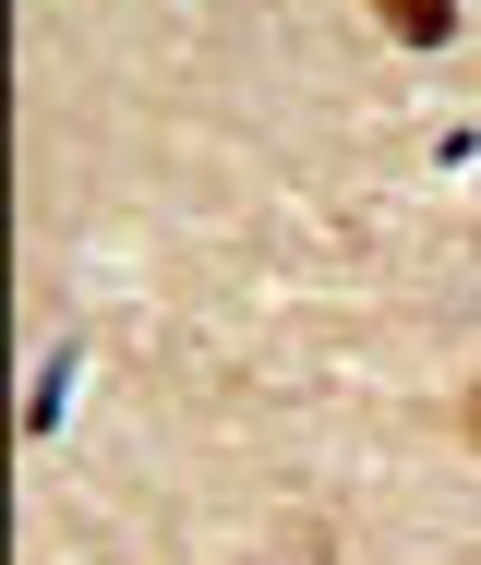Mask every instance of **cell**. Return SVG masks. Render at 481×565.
I'll use <instances>...</instances> for the list:
<instances>
[{"mask_svg": "<svg viewBox=\"0 0 481 565\" xmlns=\"http://www.w3.org/2000/svg\"><path fill=\"white\" fill-rule=\"evenodd\" d=\"M385 12V36H409V49H446L458 36V0H373Z\"/></svg>", "mask_w": 481, "mask_h": 565, "instance_id": "6da1fadb", "label": "cell"}, {"mask_svg": "<svg viewBox=\"0 0 481 565\" xmlns=\"http://www.w3.org/2000/svg\"><path fill=\"white\" fill-rule=\"evenodd\" d=\"M470 434H481V397H470Z\"/></svg>", "mask_w": 481, "mask_h": 565, "instance_id": "7a4b0ae2", "label": "cell"}]
</instances>
